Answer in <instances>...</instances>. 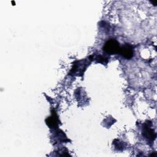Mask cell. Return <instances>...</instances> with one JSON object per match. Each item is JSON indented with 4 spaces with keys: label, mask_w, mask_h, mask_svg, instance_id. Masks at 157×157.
I'll return each instance as SVG.
<instances>
[{
    "label": "cell",
    "mask_w": 157,
    "mask_h": 157,
    "mask_svg": "<svg viewBox=\"0 0 157 157\" xmlns=\"http://www.w3.org/2000/svg\"><path fill=\"white\" fill-rule=\"evenodd\" d=\"M88 63L86 59H82L76 61V63L74 64L71 73H72L73 75H80V74H83L84 71L88 66Z\"/></svg>",
    "instance_id": "7a4b0ae2"
},
{
    "label": "cell",
    "mask_w": 157,
    "mask_h": 157,
    "mask_svg": "<svg viewBox=\"0 0 157 157\" xmlns=\"http://www.w3.org/2000/svg\"><path fill=\"white\" fill-rule=\"evenodd\" d=\"M142 134L144 137L147 139V140L153 142L155 139L156 134L153 129L151 128V126L147 124H145L143 128Z\"/></svg>",
    "instance_id": "277c9868"
},
{
    "label": "cell",
    "mask_w": 157,
    "mask_h": 157,
    "mask_svg": "<svg viewBox=\"0 0 157 157\" xmlns=\"http://www.w3.org/2000/svg\"><path fill=\"white\" fill-rule=\"evenodd\" d=\"M47 123L50 126H55V125L57 124V117L56 115H53L50 117H49L47 120Z\"/></svg>",
    "instance_id": "5b68a950"
},
{
    "label": "cell",
    "mask_w": 157,
    "mask_h": 157,
    "mask_svg": "<svg viewBox=\"0 0 157 157\" xmlns=\"http://www.w3.org/2000/svg\"><path fill=\"white\" fill-rule=\"evenodd\" d=\"M107 58L104 57V56L102 55H98V56H96L94 58V59H96L97 61V62L98 63H106L107 62Z\"/></svg>",
    "instance_id": "8992f818"
},
{
    "label": "cell",
    "mask_w": 157,
    "mask_h": 157,
    "mask_svg": "<svg viewBox=\"0 0 157 157\" xmlns=\"http://www.w3.org/2000/svg\"><path fill=\"white\" fill-rule=\"evenodd\" d=\"M120 46L117 40L114 39H110L108 40L103 47V50L107 53L113 55L119 53Z\"/></svg>",
    "instance_id": "6da1fadb"
},
{
    "label": "cell",
    "mask_w": 157,
    "mask_h": 157,
    "mask_svg": "<svg viewBox=\"0 0 157 157\" xmlns=\"http://www.w3.org/2000/svg\"><path fill=\"white\" fill-rule=\"evenodd\" d=\"M119 53L125 58L126 59H131L134 53L133 48L132 45L129 44H126L120 47Z\"/></svg>",
    "instance_id": "3957f363"
}]
</instances>
